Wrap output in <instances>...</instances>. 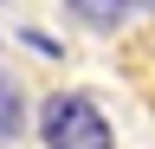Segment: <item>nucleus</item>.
Masks as SVG:
<instances>
[{
  "label": "nucleus",
  "mask_w": 155,
  "mask_h": 149,
  "mask_svg": "<svg viewBox=\"0 0 155 149\" xmlns=\"http://www.w3.org/2000/svg\"><path fill=\"white\" fill-rule=\"evenodd\" d=\"M39 136H45V149H110V123L97 117L91 97H45V110H39Z\"/></svg>",
  "instance_id": "obj_1"
},
{
  "label": "nucleus",
  "mask_w": 155,
  "mask_h": 149,
  "mask_svg": "<svg viewBox=\"0 0 155 149\" xmlns=\"http://www.w3.org/2000/svg\"><path fill=\"white\" fill-rule=\"evenodd\" d=\"M65 7H71L84 26H116V20H123V13L136 7V0H65Z\"/></svg>",
  "instance_id": "obj_2"
},
{
  "label": "nucleus",
  "mask_w": 155,
  "mask_h": 149,
  "mask_svg": "<svg viewBox=\"0 0 155 149\" xmlns=\"http://www.w3.org/2000/svg\"><path fill=\"white\" fill-rule=\"evenodd\" d=\"M19 123H26V104H19V91L0 78V143H13V136H19Z\"/></svg>",
  "instance_id": "obj_3"
}]
</instances>
